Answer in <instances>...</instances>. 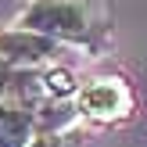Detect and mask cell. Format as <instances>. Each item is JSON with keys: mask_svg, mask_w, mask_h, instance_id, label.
Here are the masks:
<instances>
[{"mask_svg": "<svg viewBox=\"0 0 147 147\" xmlns=\"http://www.w3.org/2000/svg\"><path fill=\"white\" fill-rule=\"evenodd\" d=\"M14 25L54 43H90L111 25V7L108 0H32L22 7Z\"/></svg>", "mask_w": 147, "mask_h": 147, "instance_id": "cell-1", "label": "cell"}, {"mask_svg": "<svg viewBox=\"0 0 147 147\" xmlns=\"http://www.w3.org/2000/svg\"><path fill=\"white\" fill-rule=\"evenodd\" d=\"M133 90L122 76H97L86 79L76 93V111L79 119L97 122V126H111V122H126L133 115Z\"/></svg>", "mask_w": 147, "mask_h": 147, "instance_id": "cell-2", "label": "cell"}, {"mask_svg": "<svg viewBox=\"0 0 147 147\" xmlns=\"http://www.w3.org/2000/svg\"><path fill=\"white\" fill-rule=\"evenodd\" d=\"M57 50H61V43L32 32V29H22V25L0 29V61L11 65V68H18V72L50 68V61H54Z\"/></svg>", "mask_w": 147, "mask_h": 147, "instance_id": "cell-3", "label": "cell"}, {"mask_svg": "<svg viewBox=\"0 0 147 147\" xmlns=\"http://www.w3.org/2000/svg\"><path fill=\"white\" fill-rule=\"evenodd\" d=\"M36 136V122L22 104L0 100V147H29Z\"/></svg>", "mask_w": 147, "mask_h": 147, "instance_id": "cell-4", "label": "cell"}, {"mask_svg": "<svg viewBox=\"0 0 147 147\" xmlns=\"http://www.w3.org/2000/svg\"><path fill=\"white\" fill-rule=\"evenodd\" d=\"M76 76L61 65H50V68H40V90H43V100H76L79 93Z\"/></svg>", "mask_w": 147, "mask_h": 147, "instance_id": "cell-5", "label": "cell"}, {"mask_svg": "<svg viewBox=\"0 0 147 147\" xmlns=\"http://www.w3.org/2000/svg\"><path fill=\"white\" fill-rule=\"evenodd\" d=\"M29 147H79V129H68V133H36Z\"/></svg>", "mask_w": 147, "mask_h": 147, "instance_id": "cell-6", "label": "cell"}]
</instances>
